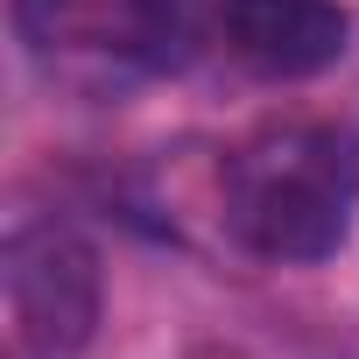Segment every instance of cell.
Masks as SVG:
<instances>
[{
	"mask_svg": "<svg viewBox=\"0 0 359 359\" xmlns=\"http://www.w3.org/2000/svg\"><path fill=\"white\" fill-rule=\"evenodd\" d=\"M15 331L36 359H71L99 331V254L71 226H22L0 254Z\"/></svg>",
	"mask_w": 359,
	"mask_h": 359,
	"instance_id": "cell-2",
	"label": "cell"
},
{
	"mask_svg": "<svg viewBox=\"0 0 359 359\" xmlns=\"http://www.w3.org/2000/svg\"><path fill=\"white\" fill-rule=\"evenodd\" d=\"M359 205V134L338 120H275L226 155V226L261 261H324Z\"/></svg>",
	"mask_w": 359,
	"mask_h": 359,
	"instance_id": "cell-1",
	"label": "cell"
},
{
	"mask_svg": "<svg viewBox=\"0 0 359 359\" xmlns=\"http://www.w3.org/2000/svg\"><path fill=\"white\" fill-rule=\"evenodd\" d=\"M15 29L36 57L106 50L127 64H176L191 43L184 0H15Z\"/></svg>",
	"mask_w": 359,
	"mask_h": 359,
	"instance_id": "cell-3",
	"label": "cell"
},
{
	"mask_svg": "<svg viewBox=\"0 0 359 359\" xmlns=\"http://www.w3.org/2000/svg\"><path fill=\"white\" fill-rule=\"evenodd\" d=\"M184 359H254V352H247V345H191Z\"/></svg>",
	"mask_w": 359,
	"mask_h": 359,
	"instance_id": "cell-5",
	"label": "cell"
},
{
	"mask_svg": "<svg viewBox=\"0 0 359 359\" xmlns=\"http://www.w3.org/2000/svg\"><path fill=\"white\" fill-rule=\"evenodd\" d=\"M219 36L254 78L296 85V78H317L345 57L352 15L338 0H226Z\"/></svg>",
	"mask_w": 359,
	"mask_h": 359,
	"instance_id": "cell-4",
	"label": "cell"
}]
</instances>
